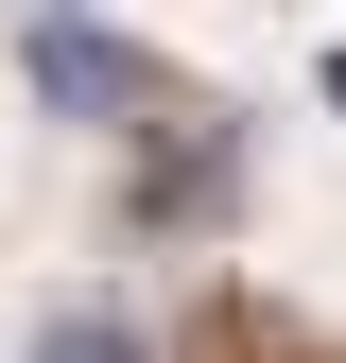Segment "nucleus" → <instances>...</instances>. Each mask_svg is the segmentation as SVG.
<instances>
[{"instance_id": "obj_3", "label": "nucleus", "mask_w": 346, "mask_h": 363, "mask_svg": "<svg viewBox=\"0 0 346 363\" xmlns=\"http://www.w3.org/2000/svg\"><path fill=\"white\" fill-rule=\"evenodd\" d=\"M329 104H346V52H329Z\"/></svg>"}, {"instance_id": "obj_1", "label": "nucleus", "mask_w": 346, "mask_h": 363, "mask_svg": "<svg viewBox=\"0 0 346 363\" xmlns=\"http://www.w3.org/2000/svg\"><path fill=\"white\" fill-rule=\"evenodd\" d=\"M35 86L52 104H104V121H139V104H173V86L121 52V35H86V18H35Z\"/></svg>"}, {"instance_id": "obj_2", "label": "nucleus", "mask_w": 346, "mask_h": 363, "mask_svg": "<svg viewBox=\"0 0 346 363\" xmlns=\"http://www.w3.org/2000/svg\"><path fill=\"white\" fill-rule=\"evenodd\" d=\"M35 363H156V329H139V311H52Z\"/></svg>"}]
</instances>
